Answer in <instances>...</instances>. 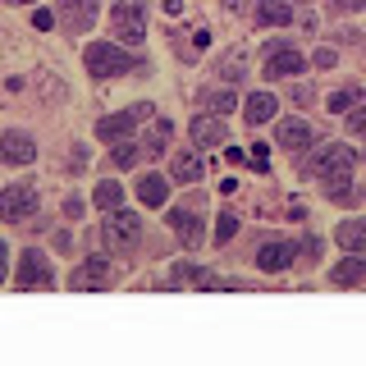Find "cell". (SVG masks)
Instances as JSON below:
<instances>
[{"mask_svg":"<svg viewBox=\"0 0 366 366\" xmlns=\"http://www.w3.org/2000/svg\"><path fill=\"white\" fill-rule=\"evenodd\" d=\"M352 165H357V152H352V147H339V142L316 147V156H312V174L320 179V188L335 192L339 202H352V192H348Z\"/></svg>","mask_w":366,"mask_h":366,"instance_id":"6da1fadb","label":"cell"},{"mask_svg":"<svg viewBox=\"0 0 366 366\" xmlns=\"http://www.w3.org/2000/svg\"><path fill=\"white\" fill-rule=\"evenodd\" d=\"M101 243H106L110 252H129L142 243V220H137L133 211H124V206H114V211L106 215V224H101Z\"/></svg>","mask_w":366,"mask_h":366,"instance_id":"7a4b0ae2","label":"cell"},{"mask_svg":"<svg viewBox=\"0 0 366 366\" xmlns=\"http://www.w3.org/2000/svg\"><path fill=\"white\" fill-rule=\"evenodd\" d=\"M110 28H114V37H124L129 46L147 41V0H114L110 5Z\"/></svg>","mask_w":366,"mask_h":366,"instance_id":"3957f363","label":"cell"},{"mask_svg":"<svg viewBox=\"0 0 366 366\" xmlns=\"http://www.w3.org/2000/svg\"><path fill=\"white\" fill-rule=\"evenodd\" d=\"M87 74H97V78H110V74H133L137 60L129 51H119V46H110V41H92L87 46Z\"/></svg>","mask_w":366,"mask_h":366,"instance_id":"277c9868","label":"cell"},{"mask_svg":"<svg viewBox=\"0 0 366 366\" xmlns=\"http://www.w3.org/2000/svg\"><path fill=\"white\" fill-rule=\"evenodd\" d=\"M37 188L32 183H9L5 192H0V220H14V224H28L32 215H37Z\"/></svg>","mask_w":366,"mask_h":366,"instance_id":"5b68a950","label":"cell"},{"mask_svg":"<svg viewBox=\"0 0 366 366\" xmlns=\"http://www.w3.org/2000/svg\"><path fill=\"white\" fill-rule=\"evenodd\" d=\"M110 280H114L110 261L92 257V261H83V266H74V274H69V289H74V293H97V289H110Z\"/></svg>","mask_w":366,"mask_h":366,"instance_id":"8992f818","label":"cell"},{"mask_svg":"<svg viewBox=\"0 0 366 366\" xmlns=\"http://www.w3.org/2000/svg\"><path fill=\"white\" fill-rule=\"evenodd\" d=\"M142 119H152V106H129L119 114H106V119L97 124V137H106V142H114V137H129Z\"/></svg>","mask_w":366,"mask_h":366,"instance_id":"52a82bcc","label":"cell"},{"mask_svg":"<svg viewBox=\"0 0 366 366\" xmlns=\"http://www.w3.org/2000/svg\"><path fill=\"white\" fill-rule=\"evenodd\" d=\"M51 280H55V274H51V261H46L37 247L23 252V261H19V289H23V293H32V289H51Z\"/></svg>","mask_w":366,"mask_h":366,"instance_id":"ba28073f","label":"cell"},{"mask_svg":"<svg viewBox=\"0 0 366 366\" xmlns=\"http://www.w3.org/2000/svg\"><path fill=\"white\" fill-rule=\"evenodd\" d=\"M302 74V55L289 41H270L266 46V78H293Z\"/></svg>","mask_w":366,"mask_h":366,"instance_id":"9c48e42d","label":"cell"},{"mask_svg":"<svg viewBox=\"0 0 366 366\" xmlns=\"http://www.w3.org/2000/svg\"><path fill=\"white\" fill-rule=\"evenodd\" d=\"M297 252H302V243H261V247H257V266L270 270V274H280V270L293 266Z\"/></svg>","mask_w":366,"mask_h":366,"instance_id":"30bf717a","label":"cell"},{"mask_svg":"<svg viewBox=\"0 0 366 366\" xmlns=\"http://www.w3.org/2000/svg\"><path fill=\"white\" fill-rule=\"evenodd\" d=\"M0 156H5L9 165H28V160L37 156V142H32L28 133H0Z\"/></svg>","mask_w":366,"mask_h":366,"instance_id":"8fae6325","label":"cell"},{"mask_svg":"<svg viewBox=\"0 0 366 366\" xmlns=\"http://www.w3.org/2000/svg\"><path fill=\"white\" fill-rule=\"evenodd\" d=\"M224 114L215 119V114H202V119H192V142L197 147H220L224 142Z\"/></svg>","mask_w":366,"mask_h":366,"instance_id":"7c38bea8","label":"cell"},{"mask_svg":"<svg viewBox=\"0 0 366 366\" xmlns=\"http://www.w3.org/2000/svg\"><path fill=\"white\" fill-rule=\"evenodd\" d=\"M60 19L69 28H92V19H97V0H60Z\"/></svg>","mask_w":366,"mask_h":366,"instance_id":"4fadbf2b","label":"cell"},{"mask_svg":"<svg viewBox=\"0 0 366 366\" xmlns=\"http://www.w3.org/2000/svg\"><path fill=\"white\" fill-rule=\"evenodd\" d=\"M169 229L183 238V247H197L202 243V220L192 211H183V206H179V211H169Z\"/></svg>","mask_w":366,"mask_h":366,"instance_id":"5bb4252c","label":"cell"},{"mask_svg":"<svg viewBox=\"0 0 366 366\" xmlns=\"http://www.w3.org/2000/svg\"><path fill=\"white\" fill-rule=\"evenodd\" d=\"M280 147H289V152H307V147H312V129H307L302 119H280Z\"/></svg>","mask_w":366,"mask_h":366,"instance_id":"9a60e30c","label":"cell"},{"mask_svg":"<svg viewBox=\"0 0 366 366\" xmlns=\"http://www.w3.org/2000/svg\"><path fill=\"white\" fill-rule=\"evenodd\" d=\"M330 284H366V257H343L330 270Z\"/></svg>","mask_w":366,"mask_h":366,"instance_id":"2e32d148","label":"cell"},{"mask_svg":"<svg viewBox=\"0 0 366 366\" xmlns=\"http://www.w3.org/2000/svg\"><path fill=\"white\" fill-rule=\"evenodd\" d=\"M137 197H142V206H165L169 183L160 179V174H142V179H137Z\"/></svg>","mask_w":366,"mask_h":366,"instance_id":"e0dca14e","label":"cell"},{"mask_svg":"<svg viewBox=\"0 0 366 366\" xmlns=\"http://www.w3.org/2000/svg\"><path fill=\"white\" fill-rule=\"evenodd\" d=\"M257 23H261V28L293 23V5H284V0H266V5H257Z\"/></svg>","mask_w":366,"mask_h":366,"instance_id":"ac0fdd59","label":"cell"},{"mask_svg":"<svg viewBox=\"0 0 366 366\" xmlns=\"http://www.w3.org/2000/svg\"><path fill=\"white\" fill-rule=\"evenodd\" d=\"M243 114H247V124H266V119H274V97H270V92H252L247 106H243Z\"/></svg>","mask_w":366,"mask_h":366,"instance_id":"d6986e66","label":"cell"},{"mask_svg":"<svg viewBox=\"0 0 366 366\" xmlns=\"http://www.w3.org/2000/svg\"><path fill=\"white\" fill-rule=\"evenodd\" d=\"M169 174H174L179 183H197L202 179V160L192 156V152H179L174 160H169Z\"/></svg>","mask_w":366,"mask_h":366,"instance_id":"ffe728a7","label":"cell"},{"mask_svg":"<svg viewBox=\"0 0 366 366\" xmlns=\"http://www.w3.org/2000/svg\"><path fill=\"white\" fill-rule=\"evenodd\" d=\"M335 238H339L348 252H366V220H343Z\"/></svg>","mask_w":366,"mask_h":366,"instance_id":"44dd1931","label":"cell"},{"mask_svg":"<svg viewBox=\"0 0 366 366\" xmlns=\"http://www.w3.org/2000/svg\"><path fill=\"white\" fill-rule=\"evenodd\" d=\"M92 202H97L101 206V211H114V206H119L124 202V188H119V183H97V192H92Z\"/></svg>","mask_w":366,"mask_h":366,"instance_id":"7402d4cb","label":"cell"},{"mask_svg":"<svg viewBox=\"0 0 366 366\" xmlns=\"http://www.w3.org/2000/svg\"><path fill=\"white\" fill-rule=\"evenodd\" d=\"M243 69H247V51H229L224 64H220V78H224V83H238V78H243Z\"/></svg>","mask_w":366,"mask_h":366,"instance_id":"603a6c76","label":"cell"},{"mask_svg":"<svg viewBox=\"0 0 366 366\" xmlns=\"http://www.w3.org/2000/svg\"><path fill=\"white\" fill-rule=\"evenodd\" d=\"M142 152H147V147H137V142H119V147H114V165L129 169V165H137V160H142Z\"/></svg>","mask_w":366,"mask_h":366,"instance_id":"cb8c5ba5","label":"cell"},{"mask_svg":"<svg viewBox=\"0 0 366 366\" xmlns=\"http://www.w3.org/2000/svg\"><path fill=\"white\" fill-rule=\"evenodd\" d=\"M362 101V87H339L335 97H330V110H348V106H357Z\"/></svg>","mask_w":366,"mask_h":366,"instance_id":"d4e9b609","label":"cell"},{"mask_svg":"<svg viewBox=\"0 0 366 366\" xmlns=\"http://www.w3.org/2000/svg\"><path fill=\"white\" fill-rule=\"evenodd\" d=\"M234 229H238V215H220V220H215V238H220V243H229V238H234Z\"/></svg>","mask_w":366,"mask_h":366,"instance_id":"484cf974","label":"cell"},{"mask_svg":"<svg viewBox=\"0 0 366 366\" xmlns=\"http://www.w3.org/2000/svg\"><path fill=\"white\" fill-rule=\"evenodd\" d=\"M165 137H169V119H156V129H152V142H147V152H160V147H165Z\"/></svg>","mask_w":366,"mask_h":366,"instance_id":"4316f807","label":"cell"},{"mask_svg":"<svg viewBox=\"0 0 366 366\" xmlns=\"http://www.w3.org/2000/svg\"><path fill=\"white\" fill-rule=\"evenodd\" d=\"M206 106H211V110H234V97H229V92H206Z\"/></svg>","mask_w":366,"mask_h":366,"instance_id":"83f0119b","label":"cell"},{"mask_svg":"<svg viewBox=\"0 0 366 366\" xmlns=\"http://www.w3.org/2000/svg\"><path fill=\"white\" fill-rule=\"evenodd\" d=\"M348 129L357 133V137H366V101H357V110L348 114Z\"/></svg>","mask_w":366,"mask_h":366,"instance_id":"f1b7e54d","label":"cell"},{"mask_svg":"<svg viewBox=\"0 0 366 366\" xmlns=\"http://www.w3.org/2000/svg\"><path fill=\"white\" fill-rule=\"evenodd\" d=\"M32 28H37V32L55 28V14H51V9H37V14H32Z\"/></svg>","mask_w":366,"mask_h":366,"instance_id":"f546056e","label":"cell"},{"mask_svg":"<svg viewBox=\"0 0 366 366\" xmlns=\"http://www.w3.org/2000/svg\"><path fill=\"white\" fill-rule=\"evenodd\" d=\"M252 165H257V169H270V152L261 142H257V152H252Z\"/></svg>","mask_w":366,"mask_h":366,"instance_id":"4dcf8cb0","label":"cell"},{"mask_svg":"<svg viewBox=\"0 0 366 366\" xmlns=\"http://www.w3.org/2000/svg\"><path fill=\"white\" fill-rule=\"evenodd\" d=\"M316 64L320 69H335V51H330V46H320V51H316Z\"/></svg>","mask_w":366,"mask_h":366,"instance_id":"1f68e13d","label":"cell"},{"mask_svg":"<svg viewBox=\"0 0 366 366\" xmlns=\"http://www.w3.org/2000/svg\"><path fill=\"white\" fill-rule=\"evenodd\" d=\"M64 215H69V220H78V215H83V197H69L64 202Z\"/></svg>","mask_w":366,"mask_h":366,"instance_id":"d6a6232c","label":"cell"},{"mask_svg":"<svg viewBox=\"0 0 366 366\" xmlns=\"http://www.w3.org/2000/svg\"><path fill=\"white\" fill-rule=\"evenodd\" d=\"M206 46H211V32H206V28L192 32V51H206Z\"/></svg>","mask_w":366,"mask_h":366,"instance_id":"836d02e7","label":"cell"},{"mask_svg":"<svg viewBox=\"0 0 366 366\" xmlns=\"http://www.w3.org/2000/svg\"><path fill=\"white\" fill-rule=\"evenodd\" d=\"M5 266H9V247H5V238H0V284H5Z\"/></svg>","mask_w":366,"mask_h":366,"instance_id":"e575fe53","label":"cell"},{"mask_svg":"<svg viewBox=\"0 0 366 366\" xmlns=\"http://www.w3.org/2000/svg\"><path fill=\"white\" fill-rule=\"evenodd\" d=\"M366 5V0H343V9H362Z\"/></svg>","mask_w":366,"mask_h":366,"instance_id":"d590c367","label":"cell"}]
</instances>
